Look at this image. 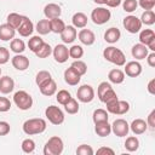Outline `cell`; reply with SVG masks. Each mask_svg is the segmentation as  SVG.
<instances>
[{
  "mask_svg": "<svg viewBox=\"0 0 155 155\" xmlns=\"http://www.w3.org/2000/svg\"><path fill=\"white\" fill-rule=\"evenodd\" d=\"M105 105H107V111L111 113V114H115V115H124L130 110L128 102L120 101L119 98H116V99H114L109 103H105Z\"/></svg>",
  "mask_w": 155,
  "mask_h": 155,
  "instance_id": "obj_5",
  "label": "cell"
},
{
  "mask_svg": "<svg viewBox=\"0 0 155 155\" xmlns=\"http://www.w3.org/2000/svg\"><path fill=\"white\" fill-rule=\"evenodd\" d=\"M147 125H148L151 130H154V128H155V109H153V110L150 111V114L148 115Z\"/></svg>",
  "mask_w": 155,
  "mask_h": 155,
  "instance_id": "obj_52",
  "label": "cell"
},
{
  "mask_svg": "<svg viewBox=\"0 0 155 155\" xmlns=\"http://www.w3.org/2000/svg\"><path fill=\"white\" fill-rule=\"evenodd\" d=\"M78 36V31L74 25H65L64 30L61 33V39L64 44H71Z\"/></svg>",
  "mask_w": 155,
  "mask_h": 155,
  "instance_id": "obj_16",
  "label": "cell"
},
{
  "mask_svg": "<svg viewBox=\"0 0 155 155\" xmlns=\"http://www.w3.org/2000/svg\"><path fill=\"white\" fill-rule=\"evenodd\" d=\"M11 63H12L13 68H16L19 71H23V70L28 69V67H29V58L23 56L22 53H19V54H16L12 57Z\"/></svg>",
  "mask_w": 155,
  "mask_h": 155,
  "instance_id": "obj_15",
  "label": "cell"
},
{
  "mask_svg": "<svg viewBox=\"0 0 155 155\" xmlns=\"http://www.w3.org/2000/svg\"><path fill=\"white\" fill-rule=\"evenodd\" d=\"M145 58H147V62L150 67H155V52H151L150 54L148 53V56Z\"/></svg>",
  "mask_w": 155,
  "mask_h": 155,
  "instance_id": "obj_54",
  "label": "cell"
},
{
  "mask_svg": "<svg viewBox=\"0 0 155 155\" xmlns=\"http://www.w3.org/2000/svg\"><path fill=\"white\" fill-rule=\"evenodd\" d=\"M138 7V1L137 0H124L122 2V8L125 12H128V13H132L137 10Z\"/></svg>",
  "mask_w": 155,
  "mask_h": 155,
  "instance_id": "obj_43",
  "label": "cell"
},
{
  "mask_svg": "<svg viewBox=\"0 0 155 155\" xmlns=\"http://www.w3.org/2000/svg\"><path fill=\"white\" fill-rule=\"evenodd\" d=\"M120 38H121V31L115 27H111V28L107 29L105 33H104V40L109 44L117 42L120 40Z\"/></svg>",
  "mask_w": 155,
  "mask_h": 155,
  "instance_id": "obj_23",
  "label": "cell"
},
{
  "mask_svg": "<svg viewBox=\"0 0 155 155\" xmlns=\"http://www.w3.org/2000/svg\"><path fill=\"white\" fill-rule=\"evenodd\" d=\"M21 148H22L23 153H25V154H31V153L35 150V142H34L33 139H30V138H27V139H24V140L22 142Z\"/></svg>",
  "mask_w": 155,
  "mask_h": 155,
  "instance_id": "obj_41",
  "label": "cell"
},
{
  "mask_svg": "<svg viewBox=\"0 0 155 155\" xmlns=\"http://www.w3.org/2000/svg\"><path fill=\"white\" fill-rule=\"evenodd\" d=\"M10 124L6 121H0V136H6L7 133H10Z\"/></svg>",
  "mask_w": 155,
  "mask_h": 155,
  "instance_id": "obj_51",
  "label": "cell"
},
{
  "mask_svg": "<svg viewBox=\"0 0 155 155\" xmlns=\"http://www.w3.org/2000/svg\"><path fill=\"white\" fill-rule=\"evenodd\" d=\"M39 88H40L41 94H44L46 97H50V96H53L57 92V84L53 79H50L48 81H46L45 84L39 86Z\"/></svg>",
  "mask_w": 155,
  "mask_h": 155,
  "instance_id": "obj_21",
  "label": "cell"
},
{
  "mask_svg": "<svg viewBox=\"0 0 155 155\" xmlns=\"http://www.w3.org/2000/svg\"><path fill=\"white\" fill-rule=\"evenodd\" d=\"M154 85H155V79H151L149 82H148V92L150 93V94H155V87H154Z\"/></svg>",
  "mask_w": 155,
  "mask_h": 155,
  "instance_id": "obj_56",
  "label": "cell"
},
{
  "mask_svg": "<svg viewBox=\"0 0 155 155\" xmlns=\"http://www.w3.org/2000/svg\"><path fill=\"white\" fill-rule=\"evenodd\" d=\"M35 30L40 34V35H46L51 31V27H50V19H40L38 23H36V27H35Z\"/></svg>",
  "mask_w": 155,
  "mask_h": 155,
  "instance_id": "obj_30",
  "label": "cell"
},
{
  "mask_svg": "<svg viewBox=\"0 0 155 155\" xmlns=\"http://www.w3.org/2000/svg\"><path fill=\"white\" fill-rule=\"evenodd\" d=\"M70 98H71V94H70V92H68L67 90H61V91H58L57 94H56L57 102H58L59 104H62V105H64Z\"/></svg>",
  "mask_w": 155,
  "mask_h": 155,
  "instance_id": "obj_42",
  "label": "cell"
},
{
  "mask_svg": "<svg viewBox=\"0 0 155 155\" xmlns=\"http://www.w3.org/2000/svg\"><path fill=\"white\" fill-rule=\"evenodd\" d=\"M22 19H23V16H22V15L16 13V12H11V13L7 16V19H6V21H7V24H10L12 28L17 29L18 25L21 24Z\"/></svg>",
  "mask_w": 155,
  "mask_h": 155,
  "instance_id": "obj_35",
  "label": "cell"
},
{
  "mask_svg": "<svg viewBox=\"0 0 155 155\" xmlns=\"http://www.w3.org/2000/svg\"><path fill=\"white\" fill-rule=\"evenodd\" d=\"M64 109H65V111L68 113V114H76L78 111H79V103H78V101L75 99V98H70L65 104H64Z\"/></svg>",
  "mask_w": 155,
  "mask_h": 155,
  "instance_id": "obj_37",
  "label": "cell"
},
{
  "mask_svg": "<svg viewBox=\"0 0 155 155\" xmlns=\"http://www.w3.org/2000/svg\"><path fill=\"white\" fill-rule=\"evenodd\" d=\"M148 128L147 121H144L143 119H136L132 121V124L130 125V130L134 133V134H143Z\"/></svg>",
  "mask_w": 155,
  "mask_h": 155,
  "instance_id": "obj_24",
  "label": "cell"
},
{
  "mask_svg": "<svg viewBox=\"0 0 155 155\" xmlns=\"http://www.w3.org/2000/svg\"><path fill=\"white\" fill-rule=\"evenodd\" d=\"M122 24H124V28L131 33V34H136L142 28V22L138 17L133 16V15H130V16H126L122 21Z\"/></svg>",
  "mask_w": 155,
  "mask_h": 155,
  "instance_id": "obj_8",
  "label": "cell"
},
{
  "mask_svg": "<svg viewBox=\"0 0 155 155\" xmlns=\"http://www.w3.org/2000/svg\"><path fill=\"white\" fill-rule=\"evenodd\" d=\"M50 27H51V31H53V33H56V34H61V33L64 30L65 24H64V22H63L62 19H59V17H58V18H52V19H50Z\"/></svg>",
  "mask_w": 155,
  "mask_h": 155,
  "instance_id": "obj_31",
  "label": "cell"
},
{
  "mask_svg": "<svg viewBox=\"0 0 155 155\" xmlns=\"http://www.w3.org/2000/svg\"><path fill=\"white\" fill-rule=\"evenodd\" d=\"M13 88H15V81L12 78L7 75L0 78V93L8 94L13 91Z\"/></svg>",
  "mask_w": 155,
  "mask_h": 155,
  "instance_id": "obj_20",
  "label": "cell"
},
{
  "mask_svg": "<svg viewBox=\"0 0 155 155\" xmlns=\"http://www.w3.org/2000/svg\"><path fill=\"white\" fill-rule=\"evenodd\" d=\"M46 121L41 117H34V119H29L27 121H24L22 128L23 132L28 136H33V134H40L46 130Z\"/></svg>",
  "mask_w": 155,
  "mask_h": 155,
  "instance_id": "obj_1",
  "label": "cell"
},
{
  "mask_svg": "<svg viewBox=\"0 0 155 155\" xmlns=\"http://www.w3.org/2000/svg\"><path fill=\"white\" fill-rule=\"evenodd\" d=\"M13 102L16 104V107L21 110H28L31 108L33 105V98L31 96L25 92V91H17L13 94Z\"/></svg>",
  "mask_w": 155,
  "mask_h": 155,
  "instance_id": "obj_4",
  "label": "cell"
},
{
  "mask_svg": "<svg viewBox=\"0 0 155 155\" xmlns=\"http://www.w3.org/2000/svg\"><path fill=\"white\" fill-rule=\"evenodd\" d=\"M111 17V13L109 10H107L105 7H96L94 10H92L91 12V19L94 24L97 25H102L105 24L107 22H109Z\"/></svg>",
  "mask_w": 155,
  "mask_h": 155,
  "instance_id": "obj_7",
  "label": "cell"
},
{
  "mask_svg": "<svg viewBox=\"0 0 155 155\" xmlns=\"http://www.w3.org/2000/svg\"><path fill=\"white\" fill-rule=\"evenodd\" d=\"M121 2H122V0H107L105 5L109 7H117L121 5Z\"/></svg>",
  "mask_w": 155,
  "mask_h": 155,
  "instance_id": "obj_55",
  "label": "cell"
},
{
  "mask_svg": "<svg viewBox=\"0 0 155 155\" xmlns=\"http://www.w3.org/2000/svg\"><path fill=\"white\" fill-rule=\"evenodd\" d=\"M125 148H126L127 151H131V153L132 151H136L139 148V140H138V138L134 137V136L127 137L126 140H125Z\"/></svg>",
  "mask_w": 155,
  "mask_h": 155,
  "instance_id": "obj_34",
  "label": "cell"
},
{
  "mask_svg": "<svg viewBox=\"0 0 155 155\" xmlns=\"http://www.w3.org/2000/svg\"><path fill=\"white\" fill-rule=\"evenodd\" d=\"M124 73L130 78H137L142 74V65L137 61H131L128 63H125V71Z\"/></svg>",
  "mask_w": 155,
  "mask_h": 155,
  "instance_id": "obj_13",
  "label": "cell"
},
{
  "mask_svg": "<svg viewBox=\"0 0 155 155\" xmlns=\"http://www.w3.org/2000/svg\"><path fill=\"white\" fill-rule=\"evenodd\" d=\"M138 5L143 8V10H153V7L155 6V0H137Z\"/></svg>",
  "mask_w": 155,
  "mask_h": 155,
  "instance_id": "obj_50",
  "label": "cell"
},
{
  "mask_svg": "<svg viewBox=\"0 0 155 155\" xmlns=\"http://www.w3.org/2000/svg\"><path fill=\"white\" fill-rule=\"evenodd\" d=\"M80 80H81V75L78 71H75L71 67H69L68 69L64 70V81L68 85L75 86V85H78L80 82Z\"/></svg>",
  "mask_w": 155,
  "mask_h": 155,
  "instance_id": "obj_17",
  "label": "cell"
},
{
  "mask_svg": "<svg viewBox=\"0 0 155 155\" xmlns=\"http://www.w3.org/2000/svg\"><path fill=\"white\" fill-rule=\"evenodd\" d=\"M51 53H52V47L50 46V44H46V42H44L42 46L35 52V54L39 58H47Z\"/></svg>",
  "mask_w": 155,
  "mask_h": 155,
  "instance_id": "obj_40",
  "label": "cell"
},
{
  "mask_svg": "<svg viewBox=\"0 0 155 155\" xmlns=\"http://www.w3.org/2000/svg\"><path fill=\"white\" fill-rule=\"evenodd\" d=\"M62 13V8L59 5L57 4H47L44 7V15L47 19H52V18H58Z\"/></svg>",
  "mask_w": 155,
  "mask_h": 155,
  "instance_id": "obj_18",
  "label": "cell"
},
{
  "mask_svg": "<svg viewBox=\"0 0 155 155\" xmlns=\"http://www.w3.org/2000/svg\"><path fill=\"white\" fill-rule=\"evenodd\" d=\"M94 132L99 137H107L111 133V125H109L108 121H102L94 124Z\"/></svg>",
  "mask_w": 155,
  "mask_h": 155,
  "instance_id": "obj_25",
  "label": "cell"
},
{
  "mask_svg": "<svg viewBox=\"0 0 155 155\" xmlns=\"http://www.w3.org/2000/svg\"><path fill=\"white\" fill-rule=\"evenodd\" d=\"M10 48L12 52H15L16 54H19V53H23L24 50H25V44L22 39H12L11 40V44H10Z\"/></svg>",
  "mask_w": 155,
  "mask_h": 155,
  "instance_id": "obj_29",
  "label": "cell"
},
{
  "mask_svg": "<svg viewBox=\"0 0 155 155\" xmlns=\"http://www.w3.org/2000/svg\"><path fill=\"white\" fill-rule=\"evenodd\" d=\"M17 31H18V34H19L21 36H23V38H27V36L31 35L33 31H34V24H33V22H31L27 16H23V19H22L21 24L18 25Z\"/></svg>",
  "mask_w": 155,
  "mask_h": 155,
  "instance_id": "obj_12",
  "label": "cell"
},
{
  "mask_svg": "<svg viewBox=\"0 0 155 155\" xmlns=\"http://www.w3.org/2000/svg\"><path fill=\"white\" fill-rule=\"evenodd\" d=\"M16 34V29L12 28L10 24L5 23L0 25V40L2 41H10L15 38Z\"/></svg>",
  "mask_w": 155,
  "mask_h": 155,
  "instance_id": "obj_22",
  "label": "cell"
},
{
  "mask_svg": "<svg viewBox=\"0 0 155 155\" xmlns=\"http://www.w3.org/2000/svg\"><path fill=\"white\" fill-rule=\"evenodd\" d=\"M117 98V94H116V92L113 90V87L111 88H109L101 98H99V101L101 102H103V103H109V102H111V101H114V99H116Z\"/></svg>",
  "mask_w": 155,
  "mask_h": 155,
  "instance_id": "obj_45",
  "label": "cell"
},
{
  "mask_svg": "<svg viewBox=\"0 0 155 155\" xmlns=\"http://www.w3.org/2000/svg\"><path fill=\"white\" fill-rule=\"evenodd\" d=\"M148 52H149L148 47H147L145 45L140 44V42H139V44L133 45V46H132V48H131V54H132V57H133V58H136L137 61L144 59V58L148 56Z\"/></svg>",
  "mask_w": 155,
  "mask_h": 155,
  "instance_id": "obj_19",
  "label": "cell"
},
{
  "mask_svg": "<svg viewBox=\"0 0 155 155\" xmlns=\"http://www.w3.org/2000/svg\"><path fill=\"white\" fill-rule=\"evenodd\" d=\"M82 56H84V48L80 45H73L69 48V57L75 58V59H79Z\"/></svg>",
  "mask_w": 155,
  "mask_h": 155,
  "instance_id": "obj_44",
  "label": "cell"
},
{
  "mask_svg": "<svg viewBox=\"0 0 155 155\" xmlns=\"http://www.w3.org/2000/svg\"><path fill=\"white\" fill-rule=\"evenodd\" d=\"M10 59V52L6 47H0V65L6 64Z\"/></svg>",
  "mask_w": 155,
  "mask_h": 155,
  "instance_id": "obj_49",
  "label": "cell"
},
{
  "mask_svg": "<svg viewBox=\"0 0 155 155\" xmlns=\"http://www.w3.org/2000/svg\"><path fill=\"white\" fill-rule=\"evenodd\" d=\"M63 149L64 144L62 138H59L58 136H53L46 142L44 147V155H61L63 153Z\"/></svg>",
  "mask_w": 155,
  "mask_h": 155,
  "instance_id": "obj_3",
  "label": "cell"
},
{
  "mask_svg": "<svg viewBox=\"0 0 155 155\" xmlns=\"http://www.w3.org/2000/svg\"><path fill=\"white\" fill-rule=\"evenodd\" d=\"M52 54L56 62L58 63H65L69 58V48L64 44H58L52 50Z\"/></svg>",
  "mask_w": 155,
  "mask_h": 155,
  "instance_id": "obj_11",
  "label": "cell"
},
{
  "mask_svg": "<svg viewBox=\"0 0 155 155\" xmlns=\"http://www.w3.org/2000/svg\"><path fill=\"white\" fill-rule=\"evenodd\" d=\"M109 88H111V85H110L109 82H107V81L101 82V84L98 85V88H97V96H98V98H101Z\"/></svg>",
  "mask_w": 155,
  "mask_h": 155,
  "instance_id": "obj_47",
  "label": "cell"
},
{
  "mask_svg": "<svg viewBox=\"0 0 155 155\" xmlns=\"http://www.w3.org/2000/svg\"><path fill=\"white\" fill-rule=\"evenodd\" d=\"M78 38H79L80 42L84 44V45H86V46H91V45H93L94 41H96V35H94V33H93L92 30H90V29H84V28H82V29L79 31Z\"/></svg>",
  "mask_w": 155,
  "mask_h": 155,
  "instance_id": "obj_14",
  "label": "cell"
},
{
  "mask_svg": "<svg viewBox=\"0 0 155 155\" xmlns=\"http://www.w3.org/2000/svg\"><path fill=\"white\" fill-rule=\"evenodd\" d=\"M108 111L104 109H96L92 114V120L94 124L102 122V121H108Z\"/></svg>",
  "mask_w": 155,
  "mask_h": 155,
  "instance_id": "obj_36",
  "label": "cell"
},
{
  "mask_svg": "<svg viewBox=\"0 0 155 155\" xmlns=\"http://www.w3.org/2000/svg\"><path fill=\"white\" fill-rule=\"evenodd\" d=\"M96 4H99V5H104L107 2V0H93Z\"/></svg>",
  "mask_w": 155,
  "mask_h": 155,
  "instance_id": "obj_57",
  "label": "cell"
},
{
  "mask_svg": "<svg viewBox=\"0 0 155 155\" xmlns=\"http://www.w3.org/2000/svg\"><path fill=\"white\" fill-rule=\"evenodd\" d=\"M155 39V33L151 29H143L139 30V42L143 45H148L150 41Z\"/></svg>",
  "mask_w": 155,
  "mask_h": 155,
  "instance_id": "obj_28",
  "label": "cell"
},
{
  "mask_svg": "<svg viewBox=\"0 0 155 155\" xmlns=\"http://www.w3.org/2000/svg\"><path fill=\"white\" fill-rule=\"evenodd\" d=\"M0 75H1V68H0Z\"/></svg>",
  "mask_w": 155,
  "mask_h": 155,
  "instance_id": "obj_58",
  "label": "cell"
},
{
  "mask_svg": "<svg viewBox=\"0 0 155 155\" xmlns=\"http://www.w3.org/2000/svg\"><path fill=\"white\" fill-rule=\"evenodd\" d=\"M76 97L82 103H90L94 98V90L91 85H82L78 88Z\"/></svg>",
  "mask_w": 155,
  "mask_h": 155,
  "instance_id": "obj_9",
  "label": "cell"
},
{
  "mask_svg": "<svg viewBox=\"0 0 155 155\" xmlns=\"http://www.w3.org/2000/svg\"><path fill=\"white\" fill-rule=\"evenodd\" d=\"M140 22L142 24H145V25H153L155 23V13L153 10H147L142 13L140 16Z\"/></svg>",
  "mask_w": 155,
  "mask_h": 155,
  "instance_id": "obj_33",
  "label": "cell"
},
{
  "mask_svg": "<svg viewBox=\"0 0 155 155\" xmlns=\"http://www.w3.org/2000/svg\"><path fill=\"white\" fill-rule=\"evenodd\" d=\"M108 79L113 84H116V85L122 84L125 80V73L120 69H111L108 74Z\"/></svg>",
  "mask_w": 155,
  "mask_h": 155,
  "instance_id": "obj_27",
  "label": "cell"
},
{
  "mask_svg": "<svg viewBox=\"0 0 155 155\" xmlns=\"http://www.w3.org/2000/svg\"><path fill=\"white\" fill-rule=\"evenodd\" d=\"M93 153L94 151H93L92 147L88 145V144H81L76 149V154L78 155H93Z\"/></svg>",
  "mask_w": 155,
  "mask_h": 155,
  "instance_id": "obj_46",
  "label": "cell"
},
{
  "mask_svg": "<svg viewBox=\"0 0 155 155\" xmlns=\"http://www.w3.org/2000/svg\"><path fill=\"white\" fill-rule=\"evenodd\" d=\"M111 132L117 137H126L130 132V125L124 119H116L111 124Z\"/></svg>",
  "mask_w": 155,
  "mask_h": 155,
  "instance_id": "obj_10",
  "label": "cell"
},
{
  "mask_svg": "<svg viewBox=\"0 0 155 155\" xmlns=\"http://www.w3.org/2000/svg\"><path fill=\"white\" fill-rule=\"evenodd\" d=\"M11 108V102L6 97H0V113H6Z\"/></svg>",
  "mask_w": 155,
  "mask_h": 155,
  "instance_id": "obj_48",
  "label": "cell"
},
{
  "mask_svg": "<svg viewBox=\"0 0 155 155\" xmlns=\"http://www.w3.org/2000/svg\"><path fill=\"white\" fill-rule=\"evenodd\" d=\"M75 71H78L81 76L82 75H85L86 73H87V65H86V63L85 62H82V61H80V59H76V61H74L73 63H71V65H70Z\"/></svg>",
  "mask_w": 155,
  "mask_h": 155,
  "instance_id": "obj_38",
  "label": "cell"
},
{
  "mask_svg": "<svg viewBox=\"0 0 155 155\" xmlns=\"http://www.w3.org/2000/svg\"><path fill=\"white\" fill-rule=\"evenodd\" d=\"M97 154L98 155H103V154H109V155H114V150L111 148H108V147H101L98 150H97Z\"/></svg>",
  "mask_w": 155,
  "mask_h": 155,
  "instance_id": "obj_53",
  "label": "cell"
},
{
  "mask_svg": "<svg viewBox=\"0 0 155 155\" xmlns=\"http://www.w3.org/2000/svg\"><path fill=\"white\" fill-rule=\"evenodd\" d=\"M44 42H45V41L41 39V36L35 35V36H31V38L29 39V41H28V47H29V50H30L31 52L35 53V52L42 46Z\"/></svg>",
  "mask_w": 155,
  "mask_h": 155,
  "instance_id": "obj_32",
  "label": "cell"
},
{
  "mask_svg": "<svg viewBox=\"0 0 155 155\" xmlns=\"http://www.w3.org/2000/svg\"><path fill=\"white\" fill-rule=\"evenodd\" d=\"M50 79H52V76L47 70H40L35 76V82H36L38 86H41L42 84H45Z\"/></svg>",
  "mask_w": 155,
  "mask_h": 155,
  "instance_id": "obj_39",
  "label": "cell"
},
{
  "mask_svg": "<svg viewBox=\"0 0 155 155\" xmlns=\"http://www.w3.org/2000/svg\"><path fill=\"white\" fill-rule=\"evenodd\" d=\"M45 116L52 125H61L64 122V113L56 105H50L45 109Z\"/></svg>",
  "mask_w": 155,
  "mask_h": 155,
  "instance_id": "obj_6",
  "label": "cell"
},
{
  "mask_svg": "<svg viewBox=\"0 0 155 155\" xmlns=\"http://www.w3.org/2000/svg\"><path fill=\"white\" fill-rule=\"evenodd\" d=\"M71 22H73V25L75 28H85L87 25V16L82 12H76L71 17Z\"/></svg>",
  "mask_w": 155,
  "mask_h": 155,
  "instance_id": "obj_26",
  "label": "cell"
},
{
  "mask_svg": "<svg viewBox=\"0 0 155 155\" xmlns=\"http://www.w3.org/2000/svg\"><path fill=\"white\" fill-rule=\"evenodd\" d=\"M103 57L105 61L117 65V67H122L125 65L126 63V57L124 54V52L114 46H109V47H105L104 51H103Z\"/></svg>",
  "mask_w": 155,
  "mask_h": 155,
  "instance_id": "obj_2",
  "label": "cell"
}]
</instances>
